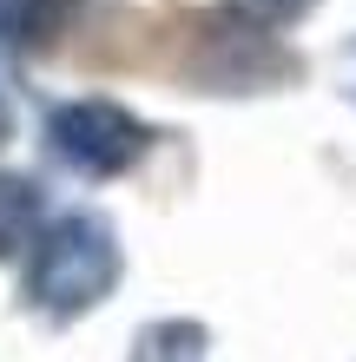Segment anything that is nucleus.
<instances>
[{"instance_id":"obj_7","label":"nucleus","mask_w":356,"mask_h":362,"mask_svg":"<svg viewBox=\"0 0 356 362\" xmlns=\"http://www.w3.org/2000/svg\"><path fill=\"white\" fill-rule=\"evenodd\" d=\"M13 139V105H7V93H0V145Z\"/></svg>"},{"instance_id":"obj_2","label":"nucleus","mask_w":356,"mask_h":362,"mask_svg":"<svg viewBox=\"0 0 356 362\" xmlns=\"http://www.w3.org/2000/svg\"><path fill=\"white\" fill-rule=\"evenodd\" d=\"M145 145H152L145 119L125 112L119 99H67L47 112V152L73 178H125L145 158Z\"/></svg>"},{"instance_id":"obj_3","label":"nucleus","mask_w":356,"mask_h":362,"mask_svg":"<svg viewBox=\"0 0 356 362\" xmlns=\"http://www.w3.org/2000/svg\"><path fill=\"white\" fill-rule=\"evenodd\" d=\"M205 323H185V316H165V323H145L139 343H132V362H205Z\"/></svg>"},{"instance_id":"obj_1","label":"nucleus","mask_w":356,"mask_h":362,"mask_svg":"<svg viewBox=\"0 0 356 362\" xmlns=\"http://www.w3.org/2000/svg\"><path fill=\"white\" fill-rule=\"evenodd\" d=\"M119 270H125L119 230L99 211H67V218L33 230L20 303L33 316H47V323H79L86 310H99L119 290Z\"/></svg>"},{"instance_id":"obj_4","label":"nucleus","mask_w":356,"mask_h":362,"mask_svg":"<svg viewBox=\"0 0 356 362\" xmlns=\"http://www.w3.org/2000/svg\"><path fill=\"white\" fill-rule=\"evenodd\" d=\"M33 224H40V191L27 178L0 172V257H13L20 244H33Z\"/></svg>"},{"instance_id":"obj_5","label":"nucleus","mask_w":356,"mask_h":362,"mask_svg":"<svg viewBox=\"0 0 356 362\" xmlns=\"http://www.w3.org/2000/svg\"><path fill=\"white\" fill-rule=\"evenodd\" d=\"M53 27V0H0V47H40Z\"/></svg>"},{"instance_id":"obj_6","label":"nucleus","mask_w":356,"mask_h":362,"mask_svg":"<svg viewBox=\"0 0 356 362\" xmlns=\"http://www.w3.org/2000/svg\"><path fill=\"white\" fill-rule=\"evenodd\" d=\"M251 13H264V20H290V13H304L310 0H244Z\"/></svg>"}]
</instances>
